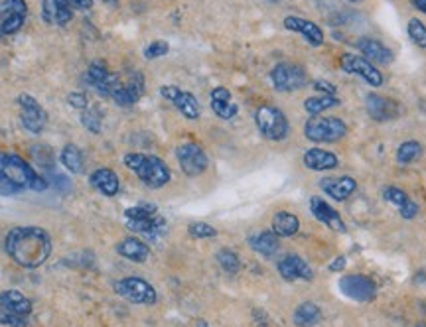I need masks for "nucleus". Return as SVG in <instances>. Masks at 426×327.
<instances>
[{
	"instance_id": "1",
	"label": "nucleus",
	"mask_w": 426,
	"mask_h": 327,
	"mask_svg": "<svg viewBox=\"0 0 426 327\" xmlns=\"http://www.w3.org/2000/svg\"><path fill=\"white\" fill-rule=\"evenodd\" d=\"M6 253L22 269H38L52 255V237L42 227H14L6 234Z\"/></svg>"
},
{
	"instance_id": "2",
	"label": "nucleus",
	"mask_w": 426,
	"mask_h": 327,
	"mask_svg": "<svg viewBox=\"0 0 426 327\" xmlns=\"http://www.w3.org/2000/svg\"><path fill=\"white\" fill-rule=\"evenodd\" d=\"M47 182L16 154L0 152V196L10 198L22 191H44Z\"/></svg>"
},
{
	"instance_id": "3",
	"label": "nucleus",
	"mask_w": 426,
	"mask_h": 327,
	"mask_svg": "<svg viewBox=\"0 0 426 327\" xmlns=\"http://www.w3.org/2000/svg\"><path fill=\"white\" fill-rule=\"evenodd\" d=\"M125 166L130 172L139 175L144 186L152 187V189H160L164 187L170 180V168L166 162L158 156H150V154H127L125 156Z\"/></svg>"
},
{
	"instance_id": "4",
	"label": "nucleus",
	"mask_w": 426,
	"mask_h": 327,
	"mask_svg": "<svg viewBox=\"0 0 426 327\" xmlns=\"http://www.w3.org/2000/svg\"><path fill=\"white\" fill-rule=\"evenodd\" d=\"M32 314V302L18 290L0 294V326L26 327Z\"/></svg>"
},
{
	"instance_id": "5",
	"label": "nucleus",
	"mask_w": 426,
	"mask_h": 327,
	"mask_svg": "<svg viewBox=\"0 0 426 327\" xmlns=\"http://www.w3.org/2000/svg\"><path fill=\"white\" fill-rule=\"evenodd\" d=\"M347 134V125L338 117H310L304 125V136L316 144H331Z\"/></svg>"
},
{
	"instance_id": "6",
	"label": "nucleus",
	"mask_w": 426,
	"mask_h": 327,
	"mask_svg": "<svg viewBox=\"0 0 426 327\" xmlns=\"http://www.w3.org/2000/svg\"><path fill=\"white\" fill-rule=\"evenodd\" d=\"M255 122L259 127L260 134L265 138L274 142L284 141L290 132V125H288V118L284 115L281 109L271 105H265L257 109L255 113Z\"/></svg>"
},
{
	"instance_id": "7",
	"label": "nucleus",
	"mask_w": 426,
	"mask_h": 327,
	"mask_svg": "<svg viewBox=\"0 0 426 327\" xmlns=\"http://www.w3.org/2000/svg\"><path fill=\"white\" fill-rule=\"evenodd\" d=\"M144 93V77L139 71L129 73L127 79H120V75H113V81L109 85V97L120 106H132Z\"/></svg>"
},
{
	"instance_id": "8",
	"label": "nucleus",
	"mask_w": 426,
	"mask_h": 327,
	"mask_svg": "<svg viewBox=\"0 0 426 327\" xmlns=\"http://www.w3.org/2000/svg\"><path fill=\"white\" fill-rule=\"evenodd\" d=\"M115 292L118 296H123L125 300L132 302V304L142 305H152L156 302V298H158L152 284H148L142 278H134V276L115 282Z\"/></svg>"
},
{
	"instance_id": "9",
	"label": "nucleus",
	"mask_w": 426,
	"mask_h": 327,
	"mask_svg": "<svg viewBox=\"0 0 426 327\" xmlns=\"http://www.w3.org/2000/svg\"><path fill=\"white\" fill-rule=\"evenodd\" d=\"M271 81L276 91L292 93L306 85V71L296 63H278L271 71Z\"/></svg>"
},
{
	"instance_id": "10",
	"label": "nucleus",
	"mask_w": 426,
	"mask_h": 327,
	"mask_svg": "<svg viewBox=\"0 0 426 327\" xmlns=\"http://www.w3.org/2000/svg\"><path fill=\"white\" fill-rule=\"evenodd\" d=\"M176 158L180 162V168L182 172L189 177H196V175H201L207 166H210V158L205 150L201 148L200 144H194V142H188V144H182L178 146L176 150Z\"/></svg>"
},
{
	"instance_id": "11",
	"label": "nucleus",
	"mask_w": 426,
	"mask_h": 327,
	"mask_svg": "<svg viewBox=\"0 0 426 327\" xmlns=\"http://www.w3.org/2000/svg\"><path fill=\"white\" fill-rule=\"evenodd\" d=\"M340 63H342V70L345 71V73H354L357 77H361L367 85H371V87H381L383 81H385L383 73H381L371 61H367V59L361 58V56L343 54Z\"/></svg>"
},
{
	"instance_id": "12",
	"label": "nucleus",
	"mask_w": 426,
	"mask_h": 327,
	"mask_svg": "<svg viewBox=\"0 0 426 327\" xmlns=\"http://www.w3.org/2000/svg\"><path fill=\"white\" fill-rule=\"evenodd\" d=\"M18 105H20V120H22L24 129L32 134H40L46 129V111L40 106V103L32 95H20Z\"/></svg>"
},
{
	"instance_id": "13",
	"label": "nucleus",
	"mask_w": 426,
	"mask_h": 327,
	"mask_svg": "<svg viewBox=\"0 0 426 327\" xmlns=\"http://www.w3.org/2000/svg\"><path fill=\"white\" fill-rule=\"evenodd\" d=\"M160 95L164 97L166 101H170L172 105L176 106L178 111L182 113V117H186L188 120H198L200 118V103L196 99V95L182 91L176 85H164L160 89Z\"/></svg>"
},
{
	"instance_id": "14",
	"label": "nucleus",
	"mask_w": 426,
	"mask_h": 327,
	"mask_svg": "<svg viewBox=\"0 0 426 327\" xmlns=\"http://www.w3.org/2000/svg\"><path fill=\"white\" fill-rule=\"evenodd\" d=\"M340 290L343 296L352 298L355 302H371L377 294L375 282L361 274H347L340 280Z\"/></svg>"
},
{
	"instance_id": "15",
	"label": "nucleus",
	"mask_w": 426,
	"mask_h": 327,
	"mask_svg": "<svg viewBox=\"0 0 426 327\" xmlns=\"http://www.w3.org/2000/svg\"><path fill=\"white\" fill-rule=\"evenodd\" d=\"M26 14H28V6L24 0H4L0 4V34H16L22 28Z\"/></svg>"
},
{
	"instance_id": "16",
	"label": "nucleus",
	"mask_w": 426,
	"mask_h": 327,
	"mask_svg": "<svg viewBox=\"0 0 426 327\" xmlns=\"http://www.w3.org/2000/svg\"><path fill=\"white\" fill-rule=\"evenodd\" d=\"M284 28L296 32V34H302L306 38V42L310 46L318 47L324 44V32L318 24L308 20V18H300V16H286L284 18Z\"/></svg>"
},
{
	"instance_id": "17",
	"label": "nucleus",
	"mask_w": 426,
	"mask_h": 327,
	"mask_svg": "<svg viewBox=\"0 0 426 327\" xmlns=\"http://www.w3.org/2000/svg\"><path fill=\"white\" fill-rule=\"evenodd\" d=\"M355 46L363 54L361 58L371 61L373 65L375 63L377 65H389V63H393V59H395V54L390 51L389 47L385 46V44H381L375 38H361Z\"/></svg>"
},
{
	"instance_id": "18",
	"label": "nucleus",
	"mask_w": 426,
	"mask_h": 327,
	"mask_svg": "<svg viewBox=\"0 0 426 327\" xmlns=\"http://www.w3.org/2000/svg\"><path fill=\"white\" fill-rule=\"evenodd\" d=\"M320 187L326 196H330L333 201H345L355 193L357 182L352 175H342V177H324L320 182Z\"/></svg>"
},
{
	"instance_id": "19",
	"label": "nucleus",
	"mask_w": 426,
	"mask_h": 327,
	"mask_svg": "<svg viewBox=\"0 0 426 327\" xmlns=\"http://www.w3.org/2000/svg\"><path fill=\"white\" fill-rule=\"evenodd\" d=\"M365 109L369 113V117L377 122H385V120H390L399 115V105L393 101V99H387V97H381V95L369 93L365 97Z\"/></svg>"
},
{
	"instance_id": "20",
	"label": "nucleus",
	"mask_w": 426,
	"mask_h": 327,
	"mask_svg": "<svg viewBox=\"0 0 426 327\" xmlns=\"http://www.w3.org/2000/svg\"><path fill=\"white\" fill-rule=\"evenodd\" d=\"M278 272L284 280H312L314 278V272L310 269L306 260L298 255H288L278 262Z\"/></svg>"
},
{
	"instance_id": "21",
	"label": "nucleus",
	"mask_w": 426,
	"mask_h": 327,
	"mask_svg": "<svg viewBox=\"0 0 426 327\" xmlns=\"http://www.w3.org/2000/svg\"><path fill=\"white\" fill-rule=\"evenodd\" d=\"M42 18L47 24L65 26L73 18V8L70 0H44L42 2Z\"/></svg>"
},
{
	"instance_id": "22",
	"label": "nucleus",
	"mask_w": 426,
	"mask_h": 327,
	"mask_svg": "<svg viewBox=\"0 0 426 327\" xmlns=\"http://www.w3.org/2000/svg\"><path fill=\"white\" fill-rule=\"evenodd\" d=\"M310 211H312V215H314L320 223L328 225L333 231L345 233V225H343V219L340 217V213L333 209L331 205H328L322 198L310 199Z\"/></svg>"
},
{
	"instance_id": "23",
	"label": "nucleus",
	"mask_w": 426,
	"mask_h": 327,
	"mask_svg": "<svg viewBox=\"0 0 426 327\" xmlns=\"http://www.w3.org/2000/svg\"><path fill=\"white\" fill-rule=\"evenodd\" d=\"M383 198H385V201H389L393 207L399 209L402 219H414V217L418 215V205L407 196V191H402L401 187H395V186L385 187Z\"/></svg>"
},
{
	"instance_id": "24",
	"label": "nucleus",
	"mask_w": 426,
	"mask_h": 327,
	"mask_svg": "<svg viewBox=\"0 0 426 327\" xmlns=\"http://www.w3.org/2000/svg\"><path fill=\"white\" fill-rule=\"evenodd\" d=\"M89 184L101 193V196H106V198H115L120 189V182H118V175L109 170V168H99L91 174V180Z\"/></svg>"
},
{
	"instance_id": "25",
	"label": "nucleus",
	"mask_w": 426,
	"mask_h": 327,
	"mask_svg": "<svg viewBox=\"0 0 426 327\" xmlns=\"http://www.w3.org/2000/svg\"><path fill=\"white\" fill-rule=\"evenodd\" d=\"M113 75L111 71L106 70V65L103 61H95L89 65V70L85 73V81L93 87L97 93L101 97H109V85L113 81Z\"/></svg>"
},
{
	"instance_id": "26",
	"label": "nucleus",
	"mask_w": 426,
	"mask_h": 327,
	"mask_svg": "<svg viewBox=\"0 0 426 327\" xmlns=\"http://www.w3.org/2000/svg\"><path fill=\"white\" fill-rule=\"evenodd\" d=\"M304 166L312 172H328V170H336L338 168V156L328 150H322V148H310L304 154Z\"/></svg>"
},
{
	"instance_id": "27",
	"label": "nucleus",
	"mask_w": 426,
	"mask_h": 327,
	"mask_svg": "<svg viewBox=\"0 0 426 327\" xmlns=\"http://www.w3.org/2000/svg\"><path fill=\"white\" fill-rule=\"evenodd\" d=\"M212 111L221 118V120H231L237 117L239 106L231 101V93L225 87H215L212 91Z\"/></svg>"
},
{
	"instance_id": "28",
	"label": "nucleus",
	"mask_w": 426,
	"mask_h": 327,
	"mask_svg": "<svg viewBox=\"0 0 426 327\" xmlns=\"http://www.w3.org/2000/svg\"><path fill=\"white\" fill-rule=\"evenodd\" d=\"M117 253L120 257L129 258L132 262H146L150 257V248L146 243H142L141 239L136 237H129V239H123L117 245Z\"/></svg>"
},
{
	"instance_id": "29",
	"label": "nucleus",
	"mask_w": 426,
	"mask_h": 327,
	"mask_svg": "<svg viewBox=\"0 0 426 327\" xmlns=\"http://www.w3.org/2000/svg\"><path fill=\"white\" fill-rule=\"evenodd\" d=\"M298 229H300L298 217L288 211H278L272 217V233L276 237H292V234L298 233Z\"/></svg>"
},
{
	"instance_id": "30",
	"label": "nucleus",
	"mask_w": 426,
	"mask_h": 327,
	"mask_svg": "<svg viewBox=\"0 0 426 327\" xmlns=\"http://www.w3.org/2000/svg\"><path fill=\"white\" fill-rule=\"evenodd\" d=\"M248 243L253 246V250H257L262 257H272L276 250H278V237L272 233V231H262V233L255 234L248 239Z\"/></svg>"
},
{
	"instance_id": "31",
	"label": "nucleus",
	"mask_w": 426,
	"mask_h": 327,
	"mask_svg": "<svg viewBox=\"0 0 426 327\" xmlns=\"http://www.w3.org/2000/svg\"><path fill=\"white\" fill-rule=\"evenodd\" d=\"M322 321V312L316 304L312 302H304L296 308L294 312V324L298 327H314Z\"/></svg>"
},
{
	"instance_id": "32",
	"label": "nucleus",
	"mask_w": 426,
	"mask_h": 327,
	"mask_svg": "<svg viewBox=\"0 0 426 327\" xmlns=\"http://www.w3.org/2000/svg\"><path fill=\"white\" fill-rule=\"evenodd\" d=\"M338 105H340V99L336 95H316V97H308L304 101V109H306L308 115H312V117H318L324 111L333 109Z\"/></svg>"
},
{
	"instance_id": "33",
	"label": "nucleus",
	"mask_w": 426,
	"mask_h": 327,
	"mask_svg": "<svg viewBox=\"0 0 426 327\" xmlns=\"http://www.w3.org/2000/svg\"><path fill=\"white\" fill-rule=\"evenodd\" d=\"M61 164H63L70 172H73V174H83V170H85L81 150H79L77 146H73V144H68V146L61 150Z\"/></svg>"
},
{
	"instance_id": "34",
	"label": "nucleus",
	"mask_w": 426,
	"mask_h": 327,
	"mask_svg": "<svg viewBox=\"0 0 426 327\" xmlns=\"http://www.w3.org/2000/svg\"><path fill=\"white\" fill-rule=\"evenodd\" d=\"M423 156V144L416 141L402 142L401 146L397 148V162L407 166V164L416 162Z\"/></svg>"
},
{
	"instance_id": "35",
	"label": "nucleus",
	"mask_w": 426,
	"mask_h": 327,
	"mask_svg": "<svg viewBox=\"0 0 426 327\" xmlns=\"http://www.w3.org/2000/svg\"><path fill=\"white\" fill-rule=\"evenodd\" d=\"M215 258H217L219 266H221L225 272H229V274H237V272L241 270V260H239V257H237L233 250H229V248H221Z\"/></svg>"
},
{
	"instance_id": "36",
	"label": "nucleus",
	"mask_w": 426,
	"mask_h": 327,
	"mask_svg": "<svg viewBox=\"0 0 426 327\" xmlns=\"http://www.w3.org/2000/svg\"><path fill=\"white\" fill-rule=\"evenodd\" d=\"M407 32H409V38L413 40V44H416L418 47H426V26L418 18L409 20Z\"/></svg>"
},
{
	"instance_id": "37",
	"label": "nucleus",
	"mask_w": 426,
	"mask_h": 327,
	"mask_svg": "<svg viewBox=\"0 0 426 327\" xmlns=\"http://www.w3.org/2000/svg\"><path fill=\"white\" fill-rule=\"evenodd\" d=\"M188 233L194 239H212L217 234V231H215V227L207 225V223H191L188 227Z\"/></svg>"
},
{
	"instance_id": "38",
	"label": "nucleus",
	"mask_w": 426,
	"mask_h": 327,
	"mask_svg": "<svg viewBox=\"0 0 426 327\" xmlns=\"http://www.w3.org/2000/svg\"><path fill=\"white\" fill-rule=\"evenodd\" d=\"M154 215H158L154 205H136L125 211V219H148Z\"/></svg>"
},
{
	"instance_id": "39",
	"label": "nucleus",
	"mask_w": 426,
	"mask_h": 327,
	"mask_svg": "<svg viewBox=\"0 0 426 327\" xmlns=\"http://www.w3.org/2000/svg\"><path fill=\"white\" fill-rule=\"evenodd\" d=\"M168 51H170L168 42H164V40H156V42H152L150 46L144 49V58L146 59L162 58V56H166Z\"/></svg>"
},
{
	"instance_id": "40",
	"label": "nucleus",
	"mask_w": 426,
	"mask_h": 327,
	"mask_svg": "<svg viewBox=\"0 0 426 327\" xmlns=\"http://www.w3.org/2000/svg\"><path fill=\"white\" fill-rule=\"evenodd\" d=\"M81 122L85 129L91 130V132H95V134H99V132H101V117H99V113H97V111H91V113L87 111V113H83Z\"/></svg>"
},
{
	"instance_id": "41",
	"label": "nucleus",
	"mask_w": 426,
	"mask_h": 327,
	"mask_svg": "<svg viewBox=\"0 0 426 327\" xmlns=\"http://www.w3.org/2000/svg\"><path fill=\"white\" fill-rule=\"evenodd\" d=\"M68 101H70V105L73 106V109H87L89 106V101H87V97H85V93H71L70 97H68Z\"/></svg>"
},
{
	"instance_id": "42",
	"label": "nucleus",
	"mask_w": 426,
	"mask_h": 327,
	"mask_svg": "<svg viewBox=\"0 0 426 327\" xmlns=\"http://www.w3.org/2000/svg\"><path fill=\"white\" fill-rule=\"evenodd\" d=\"M314 89H316V91H322L324 95H336V87H333L331 83L322 81V79L314 83Z\"/></svg>"
},
{
	"instance_id": "43",
	"label": "nucleus",
	"mask_w": 426,
	"mask_h": 327,
	"mask_svg": "<svg viewBox=\"0 0 426 327\" xmlns=\"http://www.w3.org/2000/svg\"><path fill=\"white\" fill-rule=\"evenodd\" d=\"M70 4L75 10H89L93 6V0H70Z\"/></svg>"
},
{
	"instance_id": "44",
	"label": "nucleus",
	"mask_w": 426,
	"mask_h": 327,
	"mask_svg": "<svg viewBox=\"0 0 426 327\" xmlns=\"http://www.w3.org/2000/svg\"><path fill=\"white\" fill-rule=\"evenodd\" d=\"M343 269H345V258L343 257L333 258V262H330L331 272H342Z\"/></svg>"
},
{
	"instance_id": "45",
	"label": "nucleus",
	"mask_w": 426,
	"mask_h": 327,
	"mask_svg": "<svg viewBox=\"0 0 426 327\" xmlns=\"http://www.w3.org/2000/svg\"><path fill=\"white\" fill-rule=\"evenodd\" d=\"M411 2H413V6L416 10H420L423 14H426V0H411Z\"/></svg>"
},
{
	"instance_id": "46",
	"label": "nucleus",
	"mask_w": 426,
	"mask_h": 327,
	"mask_svg": "<svg viewBox=\"0 0 426 327\" xmlns=\"http://www.w3.org/2000/svg\"><path fill=\"white\" fill-rule=\"evenodd\" d=\"M101 2H105V4H109V6H117L118 0H101Z\"/></svg>"
},
{
	"instance_id": "47",
	"label": "nucleus",
	"mask_w": 426,
	"mask_h": 327,
	"mask_svg": "<svg viewBox=\"0 0 426 327\" xmlns=\"http://www.w3.org/2000/svg\"><path fill=\"white\" fill-rule=\"evenodd\" d=\"M198 327H207V324H205V321H201V319H200V321H198Z\"/></svg>"
},
{
	"instance_id": "48",
	"label": "nucleus",
	"mask_w": 426,
	"mask_h": 327,
	"mask_svg": "<svg viewBox=\"0 0 426 327\" xmlns=\"http://www.w3.org/2000/svg\"><path fill=\"white\" fill-rule=\"evenodd\" d=\"M349 2H361V0H349Z\"/></svg>"
},
{
	"instance_id": "49",
	"label": "nucleus",
	"mask_w": 426,
	"mask_h": 327,
	"mask_svg": "<svg viewBox=\"0 0 426 327\" xmlns=\"http://www.w3.org/2000/svg\"><path fill=\"white\" fill-rule=\"evenodd\" d=\"M271 2H278V0H271Z\"/></svg>"
}]
</instances>
